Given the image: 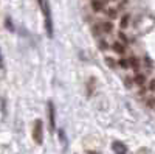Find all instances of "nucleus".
<instances>
[{
	"label": "nucleus",
	"instance_id": "nucleus-1",
	"mask_svg": "<svg viewBox=\"0 0 155 154\" xmlns=\"http://www.w3.org/2000/svg\"><path fill=\"white\" fill-rule=\"evenodd\" d=\"M39 5L42 8L44 17H45V30L48 37H53V19H51V9L48 5V0H39Z\"/></svg>",
	"mask_w": 155,
	"mask_h": 154
},
{
	"label": "nucleus",
	"instance_id": "nucleus-2",
	"mask_svg": "<svg viewBox=\"0 0 155 154\" xmlns=\"http://www.w3.org/2000/svg\"><path fill=\"white\" fill-rule=\"evenodd\" d=\"M33 139L37 145H41L44 142V123L42 120H36L33 126Z\"/></svg>",
	"mask_w": 155,
	"mask_h": 154
},
{
	"label": "nucleus",
	"instance_id": "nucleus-3",
	"mask_svg": "<svg viewBox=\"0 0 155 154\" xmlns=\"http://www.w3.org/2000/svg\"><path fill=\"white\" fill-rule=\"evenodd\" d=\"M48 118H50V129L51 131H54V128H56V120H54V115H56V112H54V104L51 101H48Z\"/></svg>",
	"mask_w": 155,
	"mask_h": 154
},
{
	"label": "nucleus",
	"instance_id": "nucleus-4",
	"mask_svg": "<svg viewBox=\"0 0 155 154\" xmlns=\"http://www.w3.org/2000/svg\"><path fill=\"white\" fill-rule=\"evenodd\" d=\"M112 149L115 154H127V146L121 142H113L112 143Z\"/></svg>",
	"mask_w": 155,
	"mask_h": 154
},
{
	"label": "nucleus",
	"instance_id": "nucleus-5",
	"mask_svg": "<svg viewBox=\"0 0 155 154\" xmlns=\"http://www.w3.org/2000/svg\"><path fill=\"white\" fill-rule=\"evenodd\" d=\"M112 48H113L115 53H118V55H124V53H126L124 45H123V44H120V42H115V44L112 45Z\"/></svg>",
	"mask_w": 155,
	"mask_h": 154
},
{
	"label": "nucleus",
	"instance_id": "nucleus-6",
	"mask_svg": "<svg viewBox=\"0 0 155 154\" xmlns=\"http://www.w3.org/2000/svg\"><path fill=\"white\" fill-rule=\"evenodd\" d=\"M101 30L104 31V33H112V30H113L112 22H102L101 23Z\"/></svg>",
	"mask_w": 155,
	"mask_h": 154
},
{
	"label": "nucleus",
	"instance_id": "nucleus-7",
	"mask_svg": "<svg viewBox=\"0 0 155 154\" xmlns=\"http://www.w3.org/2000/svg\"><path fill=\"white\" fill-rule=\"evenodd\" d=\"M135 83H137L138 86H144V83H146V76H144V75H140V73H138V75L135 76Z\"/></svg>",
	"mask_w": 155,
	"mask_h": 154
},
{
	"label": "nucleus",
	"instance_id": "nucleus-8",
	"mask_svg": "<svg viewBox=\"0 0 155 154\" xmlns=\"http://www.w3.org/2000/svg\"><path fill=\"white\" fill-rule=\"evenodd\" d=\"M92 8L95 11H101L102 9V2H101V0H93V2H92Z\"/></svg>",
	"mask_w": 155,
	"mask_h": 154
},
{
	"label": "nucleus",
	"instance_id": "nucleus-9",
	"mask_svg": "<svg viewBox=\"0 0 155 154\" xmlns=\"http://www.w3.org/2000/svg\"><path fill=\"white\" fill-rule=\"evenodd\" d=\"M127 23H129V14H124L121 17V23H120V27L121 28H127Z\"/></svg>",
	"mask_w": 155,
	"mask_h": 154
},
{
	"label": "nucleus",
	"instance_id": "nucleus-10",
	"mask_svg": "<svg viewBox=\"0 0 155 154\" xmlns=\"http://www.w3.org/2000/svg\"><path fill=\"white\" fill-rule=\"evenodd\" d=\"M129 62H130V67L134 70H138L140 69V64H138V59L137 58H130V61H129Z\"/></svg>",
	"mask_w": 155,
	"mask_h": 154
},
{
	"label": "nucleus",
	"instance_id": "nucleus-11",
	"mask_svg": "<svg viewBox=\"0 0 155 154\" xmlns=\"http://www.w3.org/2000/svg\"><path fill=\"white\" fill-rule=\"evenodd\" d=\"M118 64H120V67H123V69H127V67H129V62H127L126 59H121Z\"/></svg>",
	"mask_w": 155,
	"mask_h": 154
},
{
	"label": "nucleus",
	"instance_id": "nucleus-12",
	"mask_svg": "<svg viewBox=\"0 0 155 154\" xmlns=\"http://www.w3.org/2000/svg\"><path fill=\"white\" fill-rule=\"evenodd\" d=\"M109 16H110V19H115V17H116V9L110 8V9H109Z\"/></svg>",
	"mask_w": 155,
	"mask_h": 154
},
{
	"label": "nucleus",
	"instance_id": "nucleus-13",
	"mask_svg": "<svg viewBox=\"0 0 155 154\" xmlns=\"http://www.w3.org/2000/svg\"><path fill=\"white\" fill-rule=\"evenodd\" d=\"M0 69H5V62H3V55H2V50H0Z\"/></svg>",
	"mask_w": 155,
	"mask_h": 154
},
{
	"label": "nucleus",
	"instance_id": "nucleus-14",
	"mask_svg": "<svg viewBox=\"0 0 155 154\" xmlns=\"http://www.w3.org/2000/svg\"><path fill=\"white\" fill-rule=\"evenodd\" d=\"M5 23H6V28H9L11 31H12V30H14V28H12V25H11V19H8V17H6V20H5Z\"/></svg>",
	"mask_w": 155,
	"mask_h": 154
},
{
	"label": "nucleus",
	"instance_id": "nucleus-15",
	"mask_svg": "<svg viewBox=\"0 0 155 154\" xmlns=\"http://www.w3.org/2000/svg\"><path fill=\"white\" fill-rule=\"evenodd\" d=\"M149 91H150V92H153V91H155V81H153V80L149 83Z\"/></svg>",
	"mask_w": 155,
	"mask_h": 154
},
{
	"label": "nucleus",
	"instance_id": "nucleus-16",
	"mask_svg": "<svg viewBox=\"0 0 155 154\" xmlns=\"http://www.w3.org/2000/svg\"><path fill=\"white\" fill-rule=\"evenodd\" d=\"M147 106H149V108H153V98H150V100L147 101Z\"/></svg>",
	"mask_w": 155,
	"mask_h": 154
},
{
	"label": "nucleus",
	"instance_id": "nucleus-17",
	"mask_svg": "<svg viewBox=\"0 0 155 154\" xmlns=\"http://www.w3.org/2000/svg\"><path fill=\"white\" fill-rule=\"evenodd\" d=\"M120 39H123V41H124V42H127V39H126V36H124V34H123V33H121V34H120Z\"/></svg>",
	"mask_w": 155,
	"mask_h": 154
}]
</instances>
